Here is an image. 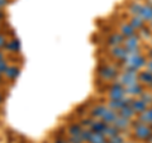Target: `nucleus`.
<instances>
[{
  "label": "nucleus",
  "instance_id": "9d476101",
  "mask_svg": "<svg viewBox=\"0 0 152 143\" xmlns=\"http://www.w3.org/2000/svg\"><path fill=\"white\" fill-rule=\"evenodd\" d=\"M107 110H108V107L105 104H96L95 107L90 109V117L94 119H100L105 114Z\"/></svg>",
  "mask_w": 152,
  "mask_h": 143
},
{
  "label": "nucleus",
  "instance_id": "dca6fc26",
  "mask_svg": "<svg viewBox=\"0 0 152 143\" xmlns=\"http://www.w3.org/2000/svg\"><path fill=\"white\" fill-rule=\"evenodd\" d=\"M119 33L127 38V37H131L133 34H136L137 31L129 24V23H122V24L119 26Z\"/></svg>",
  "mask_w": 152,
  "mask_h": 143
},
{
  "label": "nucleus",
  "instance_id": "5701e85b",
  "mask_svg": "<svg viewBox=\"0 0 152 143\" xmlns=\"http://www.w3.org/2000/svg\"><path fill=\"white\" fill-rule=\"evenodd\" d=\"M105 127H107V124L102 120V119H95L90 128H91V131H93L94 133H104V129H105Z\"/></svg>",
  "mask_w": 152,
  "mask_h": 143
},
{
  "label": "nucleus",
  "instance_id": "a18cd8bd",
  "mask_svg": "<svg viewBox=\"0 0 152 143\" xmlns=\"http://www.w3.org/2000/svg\"><path fill=\"white\" fill-rule=\"evenodd\" d=\"M148 89H151V90H152V84H151V85H150V86H148Z\"/></svg>",
  "mask_w": 152,
  "mask_h": 143
},
{
  "label": "nucleus",
  "instance_id": "393cba45",
  "mask_svg": "<svg viewBox=\"0 0 152 143\" xmlns=\"http://www.w3.org/2000/svg\"><path fill=\"white\" fill-rule=\"evenodd\" d=\"M104 142H107V137L104 133H94L91 139L88 143H104Z\"/></svg>",
  "mask_w": 152,
  "mask_h": 143
},
{
  "label": "nucleus",
  "instance_id": "bb28decb",
  "mask_svg": "<svg viewBox=\"0 0 152 143\" xmlns=\"http://www.w3.org/2000/svg\"><path fill=\"white\" fill-rule=\"evenodd\" d=\"M137 33H138V36L141 37V39H151V37H152V31L150 29V27L147 28L146 26L142 28V29H140Z\"/></svg>",
  "mask_w": 152,
  "mask_h": 143
},
{
  "label": "nucleus",
  "instance_id": "412c9836",
  "mask_svg": "<svg viewBox=\"0 0 152 143\" xmlns=\"http://www.w3.org/2000/svg\"><path fill=\"white\" fill-rule=\"evenodd\" d=\"M131 119H128V118H123V117H119L118 115V118L115 119V122L113 123L114 125H115L117 128H119L121 131H124V129H127L128 127L131 125Z\"/></svg>",
  "mask_w": 152,
  "mask_h": 143
},
{
  "label": "nucleus",
  "instance_id": "4c0bfd02",
  "mask_svg": "<svg viewBox=\"0 0 152 143\" xmlns=\"http://www.w3.org/2000/svg\"><path fill=\"white\" fill-rule=\"evenodd\" d=\"M5 18H7V13L3 10V9H0V23H1L3 20H5Z\"/></svg>",
  "mask_w": 152,
  "mask_h": 143
},
{
  "label": "nucleus",
  "instance_id": "c756f323",
  "mask_svg": "<svg viewBox=\"0 0 152 143\" xmlns=\"http://www.w3.org/2000/svg\"><path fill=\"white\" fill-rule=\"evenodd\" d=\"M107 143H124V138L122 134H117L114 137L107 138Z\"/></svg>",
  "mask_w": 152,
  "mask_h": 143
},
{
  "label": "nucleus",
  "instance_id": "c9c22d12",
  "mask_svg": "<svg viewBox=\"0 0 152 143\" xmlns=\"http://www.w3.org/2000/svg\"><path fill=\"white\" fill-rule=\"evenodd\" d=\"M145 69H146L147 71H150V72H152V60H147Z\"/></svg>",
  "mask_w": 152,
  "mask_h": 143
},
{
  "label": "nucleus",
  "instance_id": "a19ab883",
  "mask_svg": "<svg viewBox=\"0 0 152 143\" xmlns=\"http://www.w3.org/2000/svg\"><path fill=\"white\" fill-rule=\"evenodd\" d=\"M145 142H146V143H152V133L148 136V138H147V139H146Z\"/></svg>",
  "mask_w": 152,
  "mask_h": 143
},
{
  "label": "nucleus",
  "instance_id": "2f4dec72",
  "mask_svg": "<svg viewBox=\"0 0 152 143\" xmlns=\"http://www.w3.org/2000/svg\"><path fill=\"white\" fill-rule=\"evenodd\" d=\"M67 141H69V143H84V141L81 139L80 136H70Z\"/></svg>",
  "mask_w": 152,
  "mask_h": 143
},
{
  "label": "nucleus",
  "instance_id": "de8ad7c7",
  "mask_svg": "<svg viewBox=\"0 0 152 143\" xmlns=\"http://www.w3.org/2000/svg\"><path fill=\"white\" fill-rule=\"evenodd\" d=\"M0 31H1V23H0Z\"/></svg>",
  "mask_w": 152,
  "mask_h": 143
},
{
  "label": "nucleus",
  "instance_id": "09e8293b",
  "mask_svg": "<svg viewBox=\"0 0 152 143\" xmlns=\"http://www.w3.org/2000/svg\"><path fill=\"white\" fill-rule=\"evenodd\" d=\"M150 127H151V129H152V123H151V124H150Z\"/></svg>",
  "mask_w": 152,
  "mask_h": 143
},
{
  "label": "nucleus",
  "instance_id": "c85d7f7f",
  "mask_svg": "<svg viewBox=\"0 0 152 143\" xmlns=\"http://www.w3.org/2000/svg\"><path fill=\"white\" fill-rule=\"evenodd\" d=\"M94 120H95V119L91 118V117H83V118H81V120H80L79 123H80V124H81L84 128H90Z\"/></svg>",
  "mask_w": 152,
  "mask_h": 143
},
{
  "label": "nucleus",
  "instance_id": "49530a36",
  "mask_svg": "<svg viewBox=\"0 0 152 143\" xmlns=\"http://www.w3.org/2000/svg\"><path fill=\"white\" fill-rule=\"evenodd\" d=\"M151 47H152V37H151Z\"/></svg>",
  "mask_w": 152,
  "mask_h": 143
},
{
  "label": "nucleus",
  "instance_id": "f3484780",
  "mask_svg": "<svg viewBox=\"0 0 152 143\" xmlns=\"http://www.w3.org/2000/svg\"><path fill=\"white\" fill-rule=\"evenodd\" d=\"M129 24L134 28V29L138 32L140 29H142V28H143L145 26H146V23H145V20L143 19H142L140 15H132L131 17V19H129Z\"/></svg>",
  "mask_w": 152,
  "mask_h": 143
},
{
  "label": "nucleus",
  "instance_id": "0eeeda50",
  "mask_svg": "<svg viewBox=\"0 0 152 143\" xmlns=\"http://www.w3.org/2000/svg\"><path fill=\"white\" fill-rule=\"evenodd\" d=\"M118 80L122 82L123 86H129V85H133L136 82H138V77H137L136 74H128V72H121L118 75Z\"/></svg>",
  "mask_w": 152,
  "mask_h": 143
},
{
  "label": "nucleus",
  "instance_id": "72a5a7b5",
  "mask_svg": "<svg viewBox=\"0 0 152 143\" xmlns=\"http://www.w3.org/2000/svg\"><path fill=\"white\" fill-rule=\"evenodd\" d=\"M77 114H80V115H85V114H86V107L85 105H81V107H79L77 108Z\"/></svg>",
  "mask_w": 152,
  "mask_h": 143
},
{
  "label": "nucleus",
  "instance_id": "2eb2a0df",
  "mask_svg": "<svg viewBox=\"0 0 152 143\" xmlns=\"http://www.w3.org/2000/svg\"><path fill=\"white\" fill-rule=\"evenodd\" d=\"M140 17L143 19L145 23H150L152 20V5H151V4H148V3L143 4Z\"/></svg>",
  "mask_w": 152,
  "mask_h": 143
},
{
  "label": "nucleus",
  "instance_id": "aec40b11",
  "mask_svg": "<svg viewBox=\"0 0 152 143\" xmlns=\"http://www.w3.org/2000/svg\"><path fill=\"white\" fill-rule=\"evenodd\" d=\"M142 7H143V4H141L138 0L132 1V3H129V5H128V13L132 14V15H140Z\"/></svg>",
  "mask_w": 152,
  "mask_h": 143
},
{
  "label": "nucleus",
  "instance_id": "a878e982",
  "mask_svg": "<svg viewBox=\"0 0 152 143\" xmlns=\"http://www.w3.org/2000/svg\"><path fill=\"white\" fill-rule=\"evenodd\" d=\"M93 134H94V132L91 131V128H84L83 132L80 133V137H81V139L84 141V143H85V142L88 143L90 139H91Z\"/></svg>",
  "mask_w": 152,
  "mask_h": 143
},
{
  "label": "nucleus",
  "instance_id": "8fccbe9b",
  "mask_svg": "<svg viewBox=\"0 0 152 143\" xmlns=\"http://www.w3.org/2000/svg\"><path fill=\"white\" fill-rule=\"evenodd\" d=\"M124 143H131V142H124Z\"/></svg>",
  "mask_w": 152,
  "mask_h": 143
},
{
  "label": "nucleus",
  "instance_id": "cd10ccee",
  "mask_svg": "<svg viewBox=\"0 0 152 143\" xmlns=\"http://www.w3.org/2000/svg\"><path fill=\"white\" fill-rule=\"evenodd\" d=\"M138 98L141 100H143V101L147 104V107H151L152 105V93L151 91H147V90H145V91L142 93Z\"/></svg>",
  "mask_w": 152,
  "mask_h": 143
},
{
  "label": "nucleus",
  "instance_id": "ddd939ff",
  "mask_svg": "<svg viewBox=\"0 0 152 143\" xmlns=\"http://www.w3.org/2000/svg\"><path fill=\"white\" fill-rule=\"evenodd\" d=\"M131 107H132V109L134 110V113L137 114V115H138V114H141V113H143L146 109L148 108V107H147V104L143 101V100H141L140 98L133 99V100H132Z\"/></svg>",
  "mask_w": 152,
  "mask_h": 143
},
{
  "label": "nucleus",
  "instance_id": "37998d69",
  "mask_svg": "<svg viewBox=\"0 0 152 143\" xmlns=\"http://www.w3.org/2000/svg\"><path fill=\"white\" fill-rule=\"evenodd\" d=\"M3 80H4V75H1V74H0V84H3V82H4Z\"/></svg>",
  "mask_w": 152,
  "mask_h": 143
},
{
  "label": "nucleus",
  "instance_id": "a211bd4d",
  "mask_svg": "<svg viewBox=\"0 0 152 143\" xmlns=\"http://www.w3.org/2000/svg\"><path fill=\"white\" fill-rule=\"evenodd\" d=\"M138 119H140L142 123H145V124H148L150 125L151 123H152V105L147 108L143 113L138 114Z\"/></svg>",
  "mask_w": 152,
  "mask_h": 143
},
{
  "label": "nucleus",
  "instance_id": "ea45409f",
  "mask_svg": "<svg viewBox=\"0 0 152 143\" xmlns=\"http://www.w3.org/2000/svg\"><path fill=\"white\" fill-rule=\"evenodd\" d=\"M3 60H5V53L3 51H0V61H3Z\"/></svg>",
  "mask_w": 152,
  "mask_h": 143
},
{
  "label": "nucleus",
  "instance_id": "79ce46f5",
  "mask_svg": "<svg viewBox=\"0 0 152 143\" xmlns=\"http://www.w3.org/2000/svg\"><path fill=\"white\" fill-rule=\"evenodd\" d=\"M3 101H4V98H3L1 93H0V105H1V104H3Z\"/></svg>",
  "mask_w": 152,
  "mask_h": 143
},
{
  "label": "nucleus",
  "instance_id": "1a4fd4ad",
  "mask_svg": "<svg viewBox=\"0 0 152 143\" xmlns=\"http://www.w3.org/2000/svg\"><path fill=\"white\" fill-rule=\"evenodd\" d=\"M19 75H20V67L17 65H9L8 70L4 74V77H5L8 81H15Z\"/></svg>",
  "mask_w": 152,
  "mask_h": 143
},
{
  "label": "nucleus",
  "instance_id": "f704fd0d",
  "mask_svg": "<svg viewBox=\"0 0 152 143\" xmlns=\"http://www.w3.org/2000/svg\"><path fill=\"white\" fill-rule=\"evenodd\" d=\"M9 3H10V0H0V9H4L9 5Z\"/></svg>",
  "mask_w": 152,
  "mask_h": 143
},
{
  "label": "nucleus",
  "instance_id": "4468645a",
  "mask_svg": "<svg viewBox=\"0 0 152 143\" xmlns=\"http://www.w3.org/2000/svg\"><path fill=\"white\" fill-rule=\"evenodd\" d=\"M117 118H118V112L108 108V110L105 112V114H104V115H103L100 119H102L104 123H105L107 125H109V124H113V123L115 122Z\"/></svg>",
  "mask_w": 152,
  "mask_h": 143
},
{
  "label": "nucleus",
  "instance_id": "7ed1b4c3",
  "mask_svg": "<svg viewBox=\"0 0 152 143\" xmlns=\"http://www.w3.org/2000/svg\"><path fill=\"white\" fill-rule=\"evenodd\" d=\"M3 50H5L7 53H12V55L20 53V51H22L20 41H19L18 38H15V37L10 38V39L8 38V41H7V43H5V46H4Z\"/></svg>",
  "mask_w": 152,
  "mask_h": 143
},
{
  "label": "nucleus",
  "instance_id": "c03bdc74",
  "mask_svg": "<svg viewBox=\"0 0 152 143\" xmlns=\"http://www.w3.org/2000/svg\"><path fill=\"white\" fill-rule=\"evenodd\" d=\"M150 29H151V31H152V20H151V22H150Z\"/></svg>",
  "mask_w": 152,
  "mask_h": 143
},
{
  "label": "nucleus",
  "instance_id": "423d86ee",
  "mask_svg": "<svg viewBox=\"0 0 152 143\" xmlns=\"http://www.w3.org/2000/svg\"><path fill=\"white\" fill-rule=\"evenodd\" d=\"M124 90H126V95H128V96L138 98L140 95L146 90V86L145 85H142L141 82H136L133 85H129V86H126Z\"/></svg>",
  "mask_w": 152,
  "mask_h": 143
},
{
  "label": "nucleus",
  "instance_id": "f03ea898",
  "mask_svg": "<svg viewBox=\"0 0 152 143\" xmlns=\"http://www.w3.org/2000/svg\"><path fill=\"white\" fill-rule=\"evenodd\" d=\"M132 127L134 128V133H133V136H134L137 139L140 141H146L148 136L152 133V129L148 124H145V123H142L140 119H137V120H133L131 122Z\"/></svg>",
  "mask_w": 152,
  "mask_h": 143
},
{
  "label": "nucleus",
  "instance_id": "39448f33",
  "mask_svg": "<svg viewBox=\"0 0 152 143\" xmlns=\"http://www.w3.org/2000/svg\"><path fill=\"white\" fill-rule=\"evenodd\" d=\"M134 98H131V96H124L123 99H119V100H109L107 103V107L109 109H113V110H121L122 108H124L127 105H131L132 104V100Z\"/></svg>",
  "mask_w": 152,
  "mask_h": 143
},
{
  "label": "nucleus",
  "instance_id": "6ab92c4d",
  "mask_svg": "<svg viewBox=\"0 0 152 143\" xmlns=\"http://www.w3.org/2000/svg\"><path fill=\"white\" fill-rule=\"evenodd\" d=\"M83 129H84V127L80 124V123L74 122L67 127V129L66 131H67L69 136H80V133L83 132Z\"/></svg>",
  "mask_w": 152,
  "mask_h": 143
},
{
  "label": "nucleus",
  "instance_id": "f257e3e1",
  "mask_svg": "<svg viewBox=\"0 0 152 143\" xmlns=\"http://www.w3.org/2000/svg\"><path fill=\"white\" fill-rule=\"evenodd\" d=\"M98 76L100 77L103 81H113L114 79L118 77L119 75V70L117 66L114 65H102L98 67Z\"/></svg>",
  "mask_w": 152,
  "mask_h": 143
},
{
  "label": "nucleus",
  "instance_id": "f8f14e48",
  "mask_svg": "<svg viewBox=\"0 0 152 143\" xmlns=\"http://www.w3.org/2000/svg\"><path fill=\"white\" fill-rule=\"evenodd\" d=\"M141 45V37L138 36V33H136V34H133L131 37H127L124 39V48H136V47H140Z\"/></svg>",
  "mask_w": 152,
  "mask_h": 143
},
{
  "label": "nucleus",
  "instance_id": "9b49d317",
  "mask_svg": "<svg viewBox=\"0 0 152 143\" xmlns=\"http://www.w3.org/2000/svg\"><path fill=\"white\" fill-rule=\"evenodd\" d=\"M137 77H138V82H141L142 85H145L146 88H148L150 85L152 84V72L147 71L146 69L141 70L138 72V75H137Z\"/></svg>",
  "mask_w": 152,
  "mask_h": 143
},
{
  "label": "nucleus",
  "instance_id": "b1692460",
  "mask_svg": "<svg viewBox=\"0 0 152 143\" xmlns=\"http://www.w3.org/2000/svg\"><path fill=\"white\" fill-rule=\"evenodd\" d=\"M121 129L119 128H117L114 124H109L105 127V129H104V134H105L107 138H110V137H114L117 134H121Z\"/></svg>",
  "mask_w": 152,
  "mask_h": 143
},
{
  "label": "nucleus",
  "instance_id": "3c124183",
  "mask_svg": "<svg viewBox=\"0 0 152 143\" xmlns=\"http://www.w3.org/2000/svg\"><path fill=\"white\" fill-rule=\"evenodd\" d=\"M104 143H107V142H104Z\"/></svg>",
  "mask_w": 152,
  "mask_h": 143
},
{
  "label": "nucleus",
  "instance_id": "58836bf2",
  "mask_svg": "<svg viewBox=\"0 0 152 143\" xmlns=\"http://www.w3.org/2000/svg\"><path fill=\"white\" fill-rule=\"evenodd\" d=\"M146 56H147V58H148V60H152V47H151V48H150L148 51H147Z\"/></svg>",
  "mask_w": 152,
  "mask_h": 143
},
{
  "label": "nucleus",
  "instance_id": "473e14b6",
  "mask_svg": "<svg viewBox=\"0 0 152 143\" xmlns=\"http://www.w3.org/2000/svg\"><path fill=\"white\" fill-rule=\"evenodd\" d=\"M7 41H8L7 34H4V33H0V50L4 48V46H5Z\"/></svg>",
  "mask_w": 152,
  "mask_h": 143
},
{
  "label": "nucleus",
  "instance_id": "20e7f679",
  "mask_svg": "<svg viewBox=\"0 0 152 143\" xmlns=\"http://www.w3.org/2000/svg\"><path fill=\"white\" fill-rule=\"evenodd\" d=\"M146 62H147V57L145 55L140 53L136 56H129V60H128V62L126 65H129L137 71H141L146 66Z\"/></svg>",
  "mask_w": 152,
  "mask_h": 143
},
{
  "label": "nucleus",
  "instance_id": "4be33fe9",
  "mask_svg": "<svg viewBox=\"0 0 152 143\" xmlns=\"http://www.w3.org/2000/svg\"><path fill=\"white\" fill-rule=\"evenodd\" d=\"M118 115L123 117V118H128V119H131V120H132V118H134L136 113H134V110L132 109L131 105H127V107H124V108H122L121 110H118Z\"/></svg>",
  "mask_w": 152,
  "mask_h": 143
},
{
  "label": "nucleus",
  "instance_id": "7c9ffc66",
  "mask_svg": "<svg viewBox=\"0 0 152 143\" xmlns=\"http://www.w3.org/2000/svg\"><path fill=\"white\" fill-rule=\"evenodd\" d=\"M8 67H9V62L7 61V58L3 60V61H0V74H1V75L5 74V71L8 70Z\"/></svg>",
  "mask_w": 152,
  "mask_h": 143
},
{
  "label": "nucleus",
  "instance_id": "6e6552de",
  "mask_svg": "<svg viewBox=\"0 0 152 143\" xmlns=\"http://www.w3.org/2000/svg\"><path fill=\"white\" fill-rule=\"evenodd\" d=\"M124 39H126L124 36L121 34L119 32H115V33H112V34L108 36V38H107V45L109 47L123 46V43H124Z\"/></svg>",
  "mask_w": 152,
  "mask_h": 143
},
{
  "label": "nucleus",
  "instance_id": "e433bc0d",
  "mask_svg": "<svg viewBox=\"0 0 152 143\" xmlns=\"http://www.w3.org/2000/svg\"><path fill=\"white\" fill-rule=\"evenodd\" d=\"M53 143H69V141L65 137H61V138H56Z\"/></svg>",
  "mask_w": 152,
  "mask_h": 143
}]
</instances>
